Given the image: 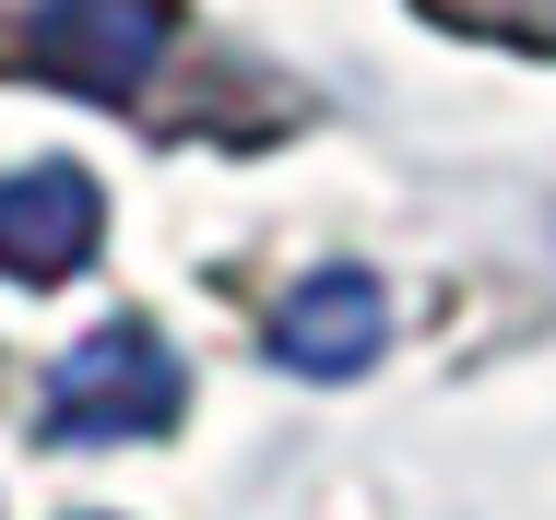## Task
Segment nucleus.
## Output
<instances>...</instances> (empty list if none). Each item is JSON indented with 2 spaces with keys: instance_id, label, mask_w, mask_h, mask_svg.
<instances>
[{
  "instance_id": "1",
  "label": "nucleus",
  "mask_w": 556,
  "mask_h": 520,
  "mask_svg": "<svg viewBox=\"0 0 556 520\" xmlns=\"http://www.w3.org/2000/svg\"><path fill=\"white\" fill-rule=\"evenodd\" d=\"M178 403H190V379H178L166 331H154V319H108V331H84V343L60 355L36 426L72 437V449H118V437H166Z\"/></svg>"
},
{
  "instance_id": "2",
  "label": "nucleus",
  "mask_w": 556,
  "mask_h": 520,
  "mask_svg": "<svg viewBox=\"0 0 556 520\" xmlns=\"http://www.w3.org/2000/svg\"><path fill=\"white\" fill-rule=\"evenodd\" d=\"M261 343H273L285 379H367V367L391 355V284L355 272V261H332V272L285 284V308H273Z\"/></svg>"
},
{
  "instance_id": "3",
  "label": "nucleus",
  "mask_w": 556,
  "mask_h": 520,
  "mask_svg": "<svg viewBox=\"0 0 556 520\" xmlns=\"http://www.w3.org/2000/svg\"><path fill=\"white\" fill-rule=\"evenodd\" d=\"M108 249V190L84 166H12L0 178V284H72Z\"/></svg>"
},
{
  "instance_id": "4",
  "label": "nucleus",
  "mask_w": 556,
  "mask_h": 520,
  "mask_svg": "<svg viewBox=\"0 0 556 520\" xmlns=\"http://www.w3.org/2000/svg\"><path fill=\"white\" fill-rule=\"evenodd\" d=\"M36 72H60L72 96H130L154 60H166V0H60L36 36H24Z\"/></svg>"
},
{
  "instance_id": "5",
  "label": "nucleus",
  "mask_w": 556,
  "mask_h": 520,
  "mask_svg": "<svg viewBox=\"0 0 556 520\" xmlns=\"http://www.w3.org/2000/svg\"><path fill=\"white\" fill-rule=\"evenodd\" d=\"M509 36H521V48H556V0H545V12H521Z\"/></svg>"
},
{
  "instance_id": "6",
  "label": "nucleus",
  "mask_w": 556,
  "mask_h": 520,
  "mask_svg": "<svg viewBox=\"0 0 556 520\" xmlns=\"http://www.w3.org/2000/svg\"><path fill=\"white\" fill-rule=\"evenodd\" d=\"M96 520H108V509H96Z\"/></svg>"
}]
</instances>
